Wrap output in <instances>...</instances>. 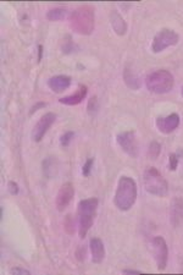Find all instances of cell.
I'll list each match as a JSON object with an SVG mask.
<instances>
[{"label": "cell", "mask_w": 183, "mask_h": 275, "mask_svg": "<svg viewBox=\"0 0 183 275\" xmlns=\"http://www.w3.org/2000/svg\"><path fill=\"white\" fill-rule=\"evenodd\" d=\"M124 79L131 90H138L140 87V79L138 78V76L132 71V69H131L130 66L125 67Z\"/></svg>", "instance_id": "cell-17"}, {"label": "cell", "mask_w": 183, "mask_h": 275, "mask_svg": "<svg viewBox=\"0 0 183 275\" xmlns=\"http://www.w3.org/2000/svg\"><path fill=\"white\" fill-rule=\"evenodd\" d=\"M73 195H75V188L71 182H66L61 186L59 194L56 196V208L59 212H64L69 204L71 203Z\"/></svg>", "instance_id": "cell-10"}, {"label": "cell", "mask_w": 183, "mask_h": 275, "mask_svg": "<svg viewBox=\"0 0 183 275\" xmlns=\"http://www.w3.org/2000/svg\"><path fill=\"white\" fill-rule=\"evenodd\" d=\"M179 126V115L173 113L165 118H158L157 119V127L161 133L169 134L176 130Z\"/></svg>", "instance_id": "cell-11"}, {"label": "cell", "mask_w": 183, "mask_h": 275, "mask_svg": "<svg viewBox=\"0 0 183 275\" xmlns=\"http://www.w3.org/2000/svg\"><path fill=\"white\" fill-rule=\"evenodd\" d=\"M89 249L92 253V261L96 264H100L105 258V247H104L103 241L98 237L90 238Z\"/></svg>", "instance_id": "cell-13"}, {"label": "cell", "mask_w": 183, "mask_h": 275, "mask_svg": "<svg viewBox=\"0 0 183 275\" xmlns=\"http://www.w3.org/2000/svg\"><path fill=\"white\" fill-rule=\"evenodd\" d=\"M94 24H96L94 9L89 5L79 6L72 11L70 16V26L78 35H90L94 31Z\"/></svg>", "instance_id": "cell-2"}, {"label": "cell", "mask_w": 183, "mask_h": 275, "mask_svg": "<svg viewBox=\"0 0 183 275\" xmlns=\"http://www.w3.org/2000/svg\"><path fill=\"white\" fill-rule=\"evenodd\" d=\"M175 85V78L172 73L167 70H158L149 73L145 78V86L151 93L165 94L173 88Z\"/></svg>", "instance_id": "cell-4"}, {"label": "cell", "mask_w": 183, "mask_h": 275, "mask_svg": "<svg viewBox=\"0 0 183 275\" xmlns=\"http://www.w3.org/2000/svg\"><path fill=\"white\" fill-rule=\"evenodd\" d=\"M93 164H94L93 158H89L88 160H85L83 168H82V174H83V176L88 177L90 175V171H92V168H93Z\"/></svg>", "instance_id": "cell-23"}, {"label": "cell", "mask_w": 183, "mask_h": 275, "mask_svg": "<svg viewBox=\"0 0 183 275\" xmlns=\"http://www.w3.org/2000/svg\"><path fill=\"white\" fill-rule=\"evenodd\" d=\"M98 109V104H97V97H92L89 103H88V112H89V114H96Z\"/></svg>", "instance_id": "cell-24"}, {"label": "cell", "mask_w": 183, "mask_h": 275, "mask_svg": "<svg viewBox=\"0 0 183 275\" xmlns=\"http://www.w3.org/2000/svg\"><path fill=\"white\" fill-rule=\"evenodd\" d=\"M170 220L173 228H178V226H181L183 222V200L182 198L176 197L171 201Z\"/></svg>", "instance_id": "cell-12"}, {"label": "cell", "mask_w": 183, "mask_h": 275, "mask_svg": "<svg viewBox=\"0 0 183 275\" xmlns=\"http://www.w3.org/2000/svg\"><path fill=\"white\" fill-rule=\"evenodd\" d=\"M98 203L99 201L96 197L82 200L78 203V234L81 238L87 236L88 231L93 226L94 218L97 215Z\"/></svg>", "instance_id": "cell-3"}, {"label": "cell", "mask_w": 183, "mask_h": 275, "mask_svg": "<svg viewBox=\"0 0 183 275\" xmlns=\"http://www.w3.org/2000/svg\"><path fill=\"white\" fill-rule=\"evenodd\" d=\"M137 201V183L132 177L122 176L118 180L117 188L114 197V203L117 209L127 212Z\"/></svg>", "instance_id": "cell-1"}, {"label": "cell", "mask_w": 183, "mask_h": 275, "mask_svg": "<svg viewBox=\"0 0 183 275\" xmlns=\"http://www.w3.org/2000/svg\"><path fill=\"white\" fill-rule=\"evenodd\" d=\"M56 120V115L54 113H47L39 119V121L37 122L35 128L32 131V140L35 142H41L44 134L48 132L49 128L51 127V125L54 124Z\"/></svg>", "instance_id": "cell-9"}, {"label": "cell", "mask_w": 183, "mask_h": 275, "mask_svg": "<svg viewBox=\"0 0 183 275\" xmlns=\"http://www.w3.org/2000/svg\"><path fill=\"white\" fill-rule=\"evenodd\" d=\"M73 136H75V132H72V131H67L63 134V136L60 137V145L63 147H69L70 142H71V140L73 139Z\"/></svg>", "instance_id": "cell-21"}, {"label": "cell", "mask_w": 183, "mask_h": 275, "mask_svg": "<svg viewBox=\"0 0 183 275\" xmlns=\"http://www.w3.org/2000/svg\"><path fill=\"white\" fill-rule=\"evenodd\" d=\"M116 141H117L118 146L121 147L122 151L127 153L130 157H138L139 148L134 131H124V132H120L116 136Z\"/></svg>", "instance_id": "cell-8"}, {"label": "cell", "mask_w": 183, "mask_h": 275, "mask_svg": "<svg viewBox=\"0 0 183 275\" xmlns=\"http://www.w3.org/2000/svg\"><path fill=\"white\" fill-rule=\"evenodd\" d=\"M87 92H88L87 86L79 85L78 90L76 93L71 94V96L61 98V99H59V102L61 104H65V105H77V104L83 102L85 96H87Z\"/></svg>", "instance_id": "cell-15"}, {"label": "cell", "mask_w": 183, "mask_h": 275, "mask_svg": "<svg viewBox=\"0 0 183 275\" xmlns=\"http://www.w3.org/2000/svg\"><path fill=\"white\" fill-rule=\"evenodd\" d=\"M45 105H47V104H45V103H42V102L37 103L36 105H33V106H32V109H30V112H29V113H30V114H33V113L37 112V110H39L41 108H44Z\"/></svg>", "instance_id": "cell-28"}, {"label": "cell", "mask_w": 183, "mask_h": 275, "mask_svg": "<svg viewBox=\"0 0 183 275\" xmlns=\"http://www.w3.org/2000/svg\"><path fill=\"white\" fill-rule=\"evenodd\" d=\"M160 152H161L160 143L157 142V141H152V142H150V145H149V148H148L149 158L157 159L159 157V154H160Z\"/></svg>", "instance_id": "cell-19"}, {"label": "cell", "mask_w": 183, "mask_h": 275, "mask_svg": "<svg viewBox=\"0 0 183 275\" xmlns=\"http://www.w3.org/2000/svg\"><path fill=\"white\" fill-rule=\"evenodd\" d=\"M178 41L179 37L173 30L169 29L161 30L160 32L154 37V39H152L151 44L152 53H161L165 49L172 47V45H176Z\"/></svg>", "instance_id": "cell-6"}, {"label": "cell", "mask_w": 183, "mask_h": 275, "mask_svg": "<svg viewBox=\"0 0 183 275\" xmlns=\"http://www.w3.org/2000/svg\"><path fill=\"white\" fill-rule=\"evenodd\" d=\"M71 85V77L70 76H53L48 79V86L51 91L55 92V93H61Z\"/></svg>", "instance_id": "cell-14"}, {"label": "cell", "mask_w": 183, "mask_h": 275, "mask_svg": "<svg viewBox=\"0 0 183 275\" xmlns=\"http://www.w3.org/2000/svg\"><path fill=\"white\" fill-rule=\"evenodd\" d=\"M66 16L65 8H54L50 9L47 14V18L49 21H60Z\"/></svg>", "instance_id": "cell-18"}, {"label": "cell", "mask_w": 183, "mask_h": 275, "mask_svg": "<svg viewBox=\"0 0 183 275\" xmlns=\"http://www.w3.org/2000/svg\"><path fill=\"white\" fill-rule=\"evenodd\" d=\"M42 55H43V45H39L38 47V61L42 60Z\"/></svg>", "instance_id": "cell-30"}, {"label": "cell", "mask_w": 183, "mask_h": 275, "mask_svg": "<svg viewBox=\"0 0 183 275\" xmlns=\"http://www.w3.org/2000/svg\"><path fill=\"white\" fill-rule=\"evenodd\" d=\"M10 274L12 275H29L30 273L27 269H22V268H12L10 270Z\"/></svg>", "instance_id": "cell-27"}, {"label": "cell", "mask_w": 183, "mask_h": 275, "mask_svg": "<svg viewBox=\"0 0 183 275\" xmlns=\"http://www.w3.org/2000/svg\"><path fill=\"white\" fill-rule=\"evenodd\" d=\"M8 191L10 192L11 195H17L18 194V186H17V183L16 182H14V181H9L8 182Z\"/></svg>", "instance_id": "cell-26"}, {"label": "cell", "mask_w": 183, "mask_h": 275, "mask_svg": "<svg viewBox=\"0 0 183 275\" xmlns=\"http://www.w3.org/2000/svg\"><path fill=\"white\" fill-rule=\"evenodd\" d=\"M178 154L177 153H171L170 158H169V168L171 171H175L177 169V167H178Z\"/></svg>", "instance_id": "cell-22"}, {"label": "cell", "mask_w": 183, "mask_h": 275, "mask_svg": "<svg viewBox=\"0 0 183 275\" xmlns=\"http://www.w3.org/2000/svg\"><path fill=\"white\" fill-rule=\"evenodd\" d=\"M144 187L152 196L164 197L169 192V183L155 168H148L143 175Z\"/></svg>", "instance_id": "cell-5"}, {"label": "cell", "mask_w": 183, "mask_h": 275, "mask_svg": "<svg viewBox=\"0 0 183 275\" xmlns=\"http://www.w3.org/2000/svg\"><path fill=\"white\" fill-rule=\"evenodd\" d=\"M61 49H63V51L65 54L73 53V51L76 50V45L73 44L71 37L66 36V38L64 39V42H63V45H61Z\"/></svg>", "instance_id": "cell-20"}, {"label": "cell", "mask_w": 183, "mask_h": 275, "mask_svg": "<svg viewBox=\"0 0 183 275\" xmlns=\"http://www.w3.org/2000/svg\"><path fill=\"white\" fill-rule=\"evenodd\" d=\"M151 249L158 269L164 270L167 265V261H169V249H167L166 241L161 236L154 237L151 241Z\"/></svg>", "instance_id": "cell-7"}, {"label": "cell", "mask_w": 183, "mask_h": 275, "mask_svg": "<svg viewBox=\"0 0 183 275\" xmlns=\"http://www.w3.org/2000/svg\"><path fill=\"white\" fill-rule=\"evenodd\" d=\"M182 96H183V88H182Z\"/></svg>", "instance_id": "cell-31"}, {"label": "cell", "mask_w": 183, "mask_h": 275, "mask_svg": "<svg viewBox=\"0 0 183 275\" xmlns=\"http://www.w3.org/2000/svg\"><path fill=\"white\" fill-rule=\"evenodd\" d=\"M122 273H124V274H140L142 271L132 270V269H124V270H122Z\"/></svg>", "instance_id": "cell-29"}, {"label": "cell", "mask_w": 183, "mask_h": 275, "mask_svg": "<svg viewBox=\"0 0 183 275\" xmlns=\"http://www.w3.org/2000/svg\"><path fill=\"white\" fill-rule=\"evenodd\" d=\"M73 225H75V223L72 220V215H67L65 219V229L69 234H73V229H75Z\"/></svg>", "instance_id": "cell-25"}, {"label": "cell", "mask_w": 183, "mask_h": 275, "mask_svg": "<svg viewBox=\"0 0 183 275\" xmlns=\"http://www.w3.org/2000/svg\"><path fill=\"white\" fill-rule=\"evenodd\" d=\"M110 22H111V26L112 29H114L115 33H117L118 36L126 35L127 23L125 22V20L117 11H111V14H110Z\"/></svg>", "instance_id": "cell-16"}]
</instances>
